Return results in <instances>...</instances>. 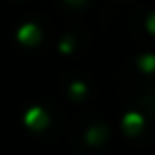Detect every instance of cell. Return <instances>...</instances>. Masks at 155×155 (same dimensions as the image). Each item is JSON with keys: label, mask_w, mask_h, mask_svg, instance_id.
<instances>
[{"label": "cell", "mask_w": 155, "mask_h": 155, "mask_svg": "<svg viewBox=\"0 0 155 155\" xmlns=\"http://www.w3.org/2000/svg\"><path fill=\"white\" fill-rule=\"evenodd\" d=\"M79 140L85 147H89V149H98V147L106 144V140H108V127H106V123L102 119H91L89 117L85 121V130L81 132Z\"/></svg>", "instance_id": "obj_1"}]
</instances>
